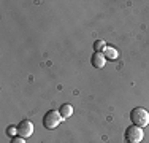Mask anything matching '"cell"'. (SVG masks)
Masks as SVG:
<instances>
[{
  "mask_svg": "<svg viewBox=\"0 0 149 143\" xmlns=\"http://www.w3.org/2000/svg\"><path fill=\"white\" fill-rule=\"evenodd\" d=\"M105 48H106V46H105V41H103V40H97V41L94 43V49H95V53L103 51Z\"/></svg>",
  "mask_w": 149,
  "mask_h": 143,
  "instance_id": "ba28073f",
  "label": "cell"
},
{
  "mask_svg": "<svg viewBox=\"0 0 149 143\" xmlns=\"http://www.w3.org/2000/svg\"><path fill=\"white\" fill-rule=\"evenodd\" d=\"M144 138V132L138 126H130L125 129V142L127 143H141Z\"/></svg>",
  "mask_w": 149,
  "mask_h": 143,
  "instance_id": "3957f363",
  "label": "cell"
},
{
  "mask_svg": "<svg viewBox=\"0 0 149 143\" xmlns=\"http://www.w3.org/2000/svg\"><path fill=\"white\" fill-rule=\"evenodd\" d=\"M130 119H132L133 126L144 127L149 124V111H146V110L141 108V107H136V108H133L132 113H130Z\"/></svg>",
  "mask_w": 149,
  "mask_h": 143,
  "instance_id": "6da1fadb",
  "label": "cell"
},
{
  "mask_svg": "<svg viewBox=\"0 0 149 143\" xmlns=\"http://www.w3.org/2000/svg\"><path fill=\"white\" fill-rule=\"evenodd\" d=\"M60 116L63 118V119H67V118H70L73 114V105H70V103H63L62 107H60Z\"/></svg>",
  "mask_w": 149,
  "mask_h": 143,
  "instance_id": "8992f818",
  "label": "cell"
},
{
  "mask_svg": "<svg viewBox=\"0 0 149 143\" xmlns=\"http://www.w3.org/2000/svg\"><path fill=\"white\" fill-rule=\"evenodd\" d=\"M11 143H26V142H24L22 137H13L11 138Z\"/></svg>",
  "mask_w": 149,
  "mask_h": 143,
  "instance_id": "30bf717a",
  "label": "cell"
},
{
  "mask_svg": "<svg viewBox=\"0 0 149 143\" xmlns=\"http://www.w3.org/2000/svg\"><path fill=\"white\" fill-rule=\"evenodd\" d=\"M105 62H106V59H105L103 53H95V54H92V59H91L92 67H95V69H103Z\"/></svg>",
  "mask_w": 149,
  "mask_h": 143,
  "instance_id": "5b68a950",
  "label": "cell"
},
{
  "mask_svg": "<svg viewBox=\"0 0 149 143\" xmlns=\"http://www.w3.org/2000/svg\"><path fill=\"white\" fill-rule=\"evenodd\" d=\"M6 134H8V135H16V134H17V127L10 126L8 129H6Z\"/></svg>",
  "mask_w": 149,
  "mask_h": 143,
  "instance_id": "9c48e42d",
  "label": "cell"
},
{
  "mask_svg": "<svg viewBox=\"0 0 149 143\" xmlns=\"http://www.w3.org/2000/svg\"><path fill=\"white\" fill-rule=\"evenodd\" d=\"M17 134H19V137H22V138L30 137V135L33 134V124H32L30 121H27V119L21 121V123L17 124Z\"/></svg>",
  "mask_w": 149,
  "mask_h": 143,
  "instance_id": "277c9868",
  "label": "cell"
},
{
  "mask_svg": "<svg viewBox=\"0 0 149 143\" xmlns=\"http://www.w3.org/2000/svg\"><path fill=\"white\" fill-rule=\"evenodd\" d=\"M103 56H105V59L114 60V59H118V51H116L114 48H109V46H106V48L103 49Z\"/></svg>",
  "mask_w": 149,
  "mask_h": 143,
  "instance_id": "52a82bcc",
  "label": "cell"
},
{
  "mask_svg": "<svg viewBox=\"0 0 149 143\" xmlns=\"http://www.w3.org/2000/svg\"><path fill=\"white\" fill-rule=\"evenodd\" d=\"M60 121H63V118L60 116V113L56 111V110H49L43 118V126L48 129V130H51V129H56L59 126Z\"/></svg>",
  "mask_w": 149,
  "mask_h": 143,
  "instance_id": "7a4b0ae2",
  "label": "cell"
}]
</instances>
